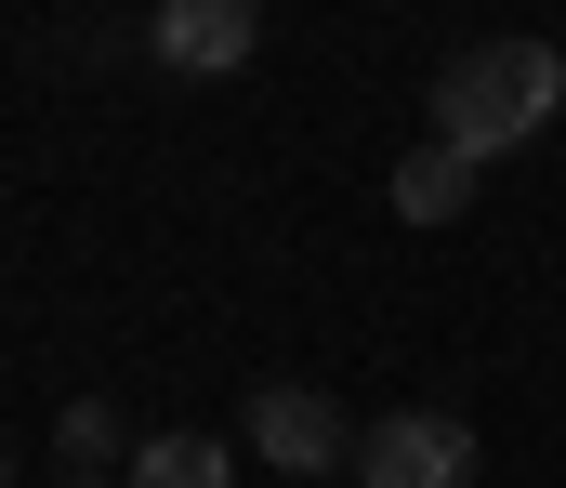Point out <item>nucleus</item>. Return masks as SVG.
Returning <instances> with one entry per match:
<instances>
[{
    "label": "nucleus",
    "mask_w": 566,
    "mask_h": 488,
    "mask_svg": "<svg viewBox=\"0 0 566 488\" xmlns=\"http://www.w3.org/2000/svg\"><path fill=\"white\" fill-rule=\"evenodd\" d=\"M356 488H474V436H461L448 409L356 423Z\"/></svg>",
    "instance_id": "f03ea898"
},
{
    "label": "nucleus",
    "mask_w": 566,
    "mask_h": 488,
    "mask_svg": "<svg viewBox=\"0 0 566 488\" xmlns=\"http://www.w3.org/2000/svg\"><path fill=\"white\" fill-rule=\"evenodd\" d=\"M224 476H238V463H224V436H145L119 488H224Z\"/></svg>",
    "instance_id": "423d86ee"
},
{
    "label": "nucleus",
    "mask_w": 566,
    "mask_h": 488,
    "mask_svg": "<svg viewBox=\"0 0 566 488\" xmlns=\"http://www.w3.org/2000/svg\"><path fill=\"white\" fill-rule=\"evenodd\" d=\"M53 463H66V488H106V463H119V409L80 396V409L53 423ZM119 476H133V463H119Z\"/></svg>",
    "instance_id": "0eeeda50"
},
{
    "label": "nucleus",
    "mask_w": 566,
    "mask_h": 488,
    "mask_svg": "<svg viewBox=\"0 0 566 488\" xmlns=\"http://www.w3.org/2000/svg\"><path fill=\"white\" fill-rule=\"evenodd\" d=\"M461 211H474V159L422 133V146L396 159V225H461Z\"/></svg>",
    "instance_id": "39448f33"
},
{
    "label": "nucleus",
    "mask_w": 566,
    "mask_h": 488,
    "mask_svg": "<svg viewBox=\"0 0 566 488\" xmlns=\"http://www.w3.org/2000/svg\"><path fill=\"white\" fill-rule=\"evenodd\" d=\"M434 146H461V159L488 172L501 146H527V133H554L566 106V53L554 40H474V53H448L434 66Z\"/></svg>",
    "instance_id": "f257e3e1"
},
{
    "label": "nucleus",
    "mask_w": 566,
    "mask_h": 488,
    "mask_svg": "<svg viewBox=\"0 0 566 488\" xmlns=\"http://www.w3.org/2000/svg\"><path fill=\"white\" fill-rule=\"evenodd\" d=\"M238 423H251V449H264L277 476H329V463L356 476V423H343V409H329L316 383H264V396H251Z\"/></svg>",
    "instance_id": "7ed1b4c3"
},
{
    "label": "nucleus",
    "mask_w": 566,
    "mask_h": 488,
    "mask_svg": "<svg viewBox=\"0 0 566 488\" xmlns=\"http://www.w3.org/2000/svg\"><path fill=\"white\" fill-rule=\"evenodd\" d=\"M145 40H158L171 66H198V80H211V66H251V40H264V13H251V0H171V13L145 27Z\"/></svg>",
    "instance_id": "20e7f679"
}]
</instances>
